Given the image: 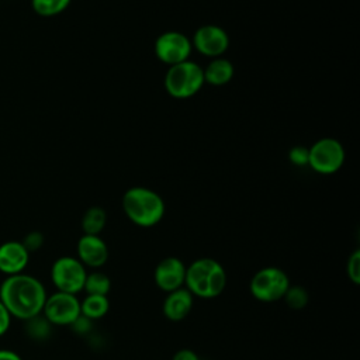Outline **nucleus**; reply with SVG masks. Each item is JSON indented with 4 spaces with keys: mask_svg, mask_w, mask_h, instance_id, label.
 <instances>
[{
    "mask_svg": "<svg viewBox=\"0 0 360 360\" xmlns=\"http://www.w3.org/2000/svg\"><path fill=\"white\" fill-rule=\"evenodd\" d=\"M0 360H22L18 353L11 349H0Z\"/></svg>",
    "mask_w": 360,
    "mask_h": 360,
    "instance_id": "obj_27",
    "label": "nucleus"
},
{
    "mask_svg": "<svg viewBox=\"0 0 360 360\" xmlns=\"http://www.w3.org/2000/svg\"><path fill=\"white\" fill-rule=\"evenodd\" d=\"M24 246H25V249L31 253V252H35V250H38L41 246H42V243H44V236H42V233L41 232H30L28 235H25V238H24V240L21 242Z\"/></svg>",
    "mask_w": 360,
    "mask_h": 360,
    "instance_id": "obj_23",
    "label": "nucleus"
},
{
    "mask_svg": "<svg viewBox=\"0 0 360 360\" xmlns=\"http://www.w3.org/2000/svg\"><path fill=\"white\" fill-rule=\"evenodd\" d=\"M186 264L176 256H167L162 259L153 271L155 284L165 292L174 291L184 287Z\"/></svg>",
    "mask_w": 360,
    "mask_h": 360,
    "instance_id": "obj_11",
    "label": "nucleus"
},
{
    "mask_svg": "<svg viewBox=\"0 0 360 360\" xmlns=\"http://www.w3.org/2000/svg\"><path fill=\"white\" fill-rule=\"evenodd\" d=\"M48 294L41 280L20 273L7 276L0 284V301L11 318L27 321L42 314Z\"/></svg>",
    "mask_w": 360,
    "mask_h": 360,
    "instance_id": "obj_1",
    "label": "nucleus"
},
{
    "mask_svg": "<svg viewBox=\"0 0 360 360\" xmlns=\"http://www.w3.org/2000/svg\"><path fill=\"white\" fill-rule=\"evenodd\" d=\"M42 315L51 325L70 326L80 316V301L75 294L56 291L46 297Z\"/></svg>",
    "mask_w": 360,
    "mask_h": 360,
    "instance_id": "obj_8",
    "label": "nucleus"
},
{
    "mask_svg": "<svg viewBox=\"0 0 360 360\" xmlns=\"http://www.w3.org/2000/svg\"><path fill=\"white\" fill-rule=\"evenodd\" d=\"M10 323H11V315L0 301V336H3L8 330Z\"/></svg>",
    "mask_w": 360,
    "mask_h": 360,
    "instance_id": "obj_25",
    "label": "nucleus"
},
{
    "mask_svg": "<svg viewBox=\"0 0 360 360\" xmlns=\"http://www.w3.org/2000/svg\"><path fill=\"white\" fill-rule=\"evenodd\" d=\"M193 304L194 295L186 287H181L167 292L162 305V311L166 319L172 322H179L187 318V315L193 309Z\"/></svg>",
    "mask_w": 360,
    "mask_h": 360,
    "instance_id": "obj_14",
    "label": "nucleus"
},
{
    "mask_svg": "<svg viewBox=\"0 0 360 360\" xmlns=\"http://www.w3.org/2000/svg\"><path fill=\"white\" fill-rule=\"evenodd\" d=\"M108 309H110V301L107 295L86 294L83 301H80V314L90 321L103 318L108 312Z\"/></svg>",
    "mask_w": 360,
    "mask_h": 360,
    "instance_id": "obj_16",
    "label": "nucleus"
},
{
    "mask_svg": "<svg viewBox=\"0 0 360 360\" xmlns=\"http://www.w3.org/2000/svg\"><path fill=\"white\" fill-rule=\"evenodd\" d=\"M226 280V271L219 262L211 257H200L186 267L184 287L194 297L211 300L224 292Z\"/></svg>",
    "mask_w": 360,
    "mask_h": 360,
    "instance_id": "obj_2",
    "label": "nucleus"
},
{
    "mask_svg": "<svg viewBox=\"0 0 360 360\" xmlns=\"http://www.w3.org/2000/svg\"><path fill=\"white\" fill-rule=\"evenodd\" d=\"M346 271H347L350 281H353L354 284L360 283V250L359 249H356L350 255L347 264H346Z\"/></svg>",
    "mask_w": 360,
    "mask_h": 360,
    "instance_id": "obj_22",
    "label": "nucleus"
},
{
    "mask_svg": "<svg viewBox=\"0 0 360 360\" xmlns=\"http://www.w3.org/2000/svg\"><path fill=\"white\" fill-rule=\"evenodd\" d=\"M288 158L297 166L308 165V149L304 146H294L290 149Z\"/></svg>",
    "mask_w": 360,
    "mask_h": 360,
    "instance_id": "obj_24",
    "label": "nucleus"
},
{
    "mask_svg": "<svg viewBox=\"0 0 360 360\" xmlns=\"http://www.w3.org/2000/svg\"><path fill=\"white\" fill-rule=\"evenodd\" d=\"M191 48L190 38L179 31L163 32L155 41L156 56L169 66L188 60Z\"/></svg>",
    "mask_w": 360,
    "mask_h": 360,
    "instance_id": "obj_9",
    "label": "nucleus"
},
{
    "mask_svg": "<svg viewBox=\"0 0 360 360\" xmlns=\"http://www.w3.org/2000/svg\"><path fill=\"white\" fill-rule=\"evenodd\" d=\"M122 210L128 219L138 226L150 228L159 224L165 215L162 197L142 186L128 188L122 195Z\"/></svg>",
    "mask_w": 360,
    "mask_h": 360,
    "instance_id": "obj_3",
    "label": "nucleus"
},
{
    "mask_svg": "<svg viewBox=\"0 0 360 360\" xmlns=\"http://www.w3.org/2000/svg\"><path fill=\"white\" fill-rule=\"evenodd\" d=\"M76 250L77 259L84 264V267L98 269L104 266L108 259V248L98 235L83 233L77 242Z\"/></svg>",
    "mask_w": 360,
    "mask_h": 360,
    "instance_id": "obj_12",
    "label": "nucleus"
},
{
    "mask_svg": "<svg viewBox=\"0 0 360 360\" xmlns=\"http://www.w3.org/2000/svg\"><path fill=\"white\" fill-rule=\"evenodd\" d=\"M87 270L84 264L72 256L58 257L51 267V280L56 291L77 294L83 291Z\"/></svg>",
    "mask_w": 360,
    "mask_h": 360,
    "instance_id": "obj_6",
    "label": "nucleus"
},
{
    "mask_svg": "<svg viewBox=\"0 0 360 360\" xmlns=\"http://www.w3.org/2000/svg\"><path fill=\"white\" fill-rule=\"evenodd\" d=\"M70 0H31L32 10L41 17H53L68 8Z\"/></svg>",
    "mask_w": 360,
    "mask_h": 360,
    "instance_id": "obj_19",
    "label": "nucleus"
},
{
    "mask_svg": "<svg viewBox=\"0 0 360 360\" xmlns=\"http://www.w3.org/2000/svg\"><path fill=\"white\" fill-rule=\"evenodd\" d=\"M202 68L191 60H184L169 66L165 75V89L174 98H190L197 94L204 84Z\"/></svg>",
    "mask_w": 360,
    "mask_h": 360,
    "instance_id": "obj_4",
    "label": "nucleus"
},
{
    "mask_svg": "<svg viewBox=\"0 0 360 360\" xmlns=\"http://www.w3.org/2000/svg\"><path fill=\"white\" fill-rule=\"evenodd\" d=\"M284 300L290 308L301 309L308 304V292L301 285H290L284 295Z\"/></svg>",
    "mask_w": 360,
    "mask_h": 360,
    "instance_id": "obj_21",
    "label": "nucleus"
},
{
    "mask_svg": "<svg viewBox=\"0 0 360 360\" xmlns=\"http://www.w3.org/2000/svg\"><path fill=\"white\" fill-rule=\"evenodd\" d=\"M172 360H201V359H200V356H198L194 350H191V349H180V350H177V352L173 354Z\"/></svg>",
    "mask_w": 360,
    "mask_h": 360,
    "instance_id": "obj_26",
    "label": "nucleus"
},
{
    "mask_svg": "<svg viewBox=\"0 0 360 360\" xmlns=\"http://www.w3.org/2000/svg\"><path fill=\"white\" fill-rule=\"evenodd\" d=\"M191 45L205 56L219 58L229 46V37L224 28L207 24L194 32Z\"/></svg>",
    "mask_w": 360,
    "mask_h": 360,
    "instance_id": "obj_10",
    "label": "nucleus"
},
{
    "mask_svg": "<svg viewBox=\"0 0 360 360\" xmlns=\"http://www.w3.org/2000/svg\"><path fill=\"white\" fill-rule=\"evenodd\" d=\"M83 290L86 294H94V295H107L111 290V280L110 277L98 270L90 271L86 276Z\"/></svg>",
    "mask_w": 360,
    "mask_h": 360,
    "instance_id": "obj_18",
    "label": "nucleus"
},
{
    "mask_svg": "<svg viewBox=\"0 0 360 360\" xmlns=\"http://www.w3.org/2000/svg\"><path fill=\"white\" fill-rule=\"evenodd\" d=\"M25 323H27L25 330H27V333L31 339L42 340V339H46L51 333V326L52 325L45 319V316L42 314L27 319Z\"/></svg>",
    "mask_w": 360,
    "mask_h": 360,
    "instance_id": "obj_20",
    "label": "nucleus"
},
{
    "mask_svg": "<svg viewBox=\"0 0 360 360\" xmlns=\"http://www.w3.org/2000/svg\"><path fill=\"white\" fill-rule=\"evenodd\" d=\"M30 260V252L18 240H7L0 245V271L6 276L24 273Z\"/></svg>",
    "mask_w": 360,
    "mask_h": 360,
    "instance_id": "obj_13",
    "label": "nucleus"
},
{
    "mask_svg": "<svg viewBox=\"0 0 360 360\" xmlns=\"http://www.w3.org/2000/svg\"><path fill=\"white\" fill-rule=\"evenodd\" d=\"M204 72V82L212 86H224L233 77V65L225 58H214Z\"/></svg>",
    "mask_w": 360,
    "mask_h": 360,
    "instance_id": "obj_15",
    "label": "nucleus"
},
{
    "mask_svg": "<svg viewBox=\"0 0 360 360\" xmlns=\"http://www.w3.org/2000/svg\"><path fill=\"white\" fill-rule=\"evenodd\" d=\"M345 162V149L335 138L318 139L308 149V165L318 173L330 174L338 172Z\"/></svg>",
    "mask_w": 360,
    "mask_h": 360,
    "instance_id": "obj_7",
    "label": "nucleus"
},
{
    "mask_svg": "<svg viewBox=\"0 0 360 360\" xmlns=\"http://www.w3.org/2000/svg\"><path fill=\"white\" fill-rule=\"evenodd\" d=\"M288 287V276L284 270L274 266H267L257 270L249 283L252 295L262 302H276L283 300Z\"/></svg>",
    "mask_w": 360,
    "mask_h": 360,
    "instance_id": "obj_5",
    "label": "nucleus"
},
{
    "mask_svg": "<svg viewBox=\"0 0 360 360\" xmlns=\"http://www.w3.org/2000/svg\"><path fill=\"white\" fill-rule=\"evenodd\" d=\"M107 222V214L101 207H90L82 218L84 235H100Z\"/></svg>",
    "mask_w": 360,
    "mask_h": 360,
    "instance_id": "obj_17",
    "label": "nucleus"
}]
</instances>
